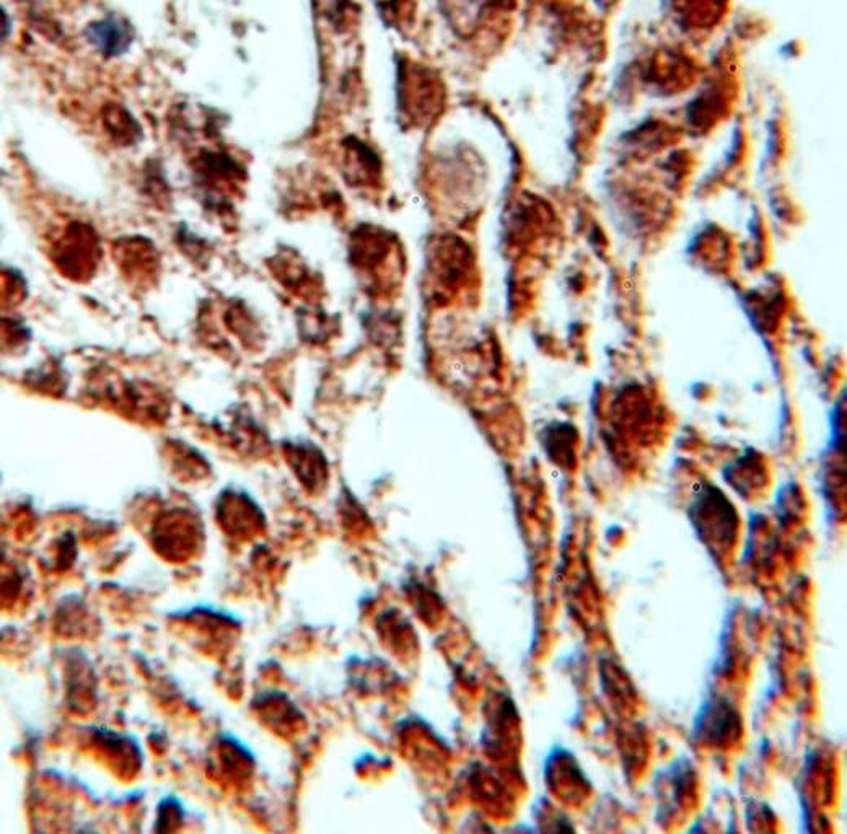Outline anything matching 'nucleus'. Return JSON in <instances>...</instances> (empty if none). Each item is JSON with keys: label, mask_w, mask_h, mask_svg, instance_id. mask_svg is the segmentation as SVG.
<instances>
[{"label": "nucleus", "mask_w": 847, "mask_h": 834, "mask_svg": "<svg viewBox=\"0 0 847 834\" xmlns=\"http://www.w3.org/2000/svg\"><path fill=\"white\" fill-rule=\"evenodd\" d=\"M183 807L180 805L175 797H167L158 805L157 826L155 832H171L177 829V823L183 820Z\"/></svg>", "instance_id": "4"}, {"label": "nucleus", "mask_w": 847, "mask_h": 834, "mask_svg": "<svg viewBox=\"0 0 847 834\" xmlns=\"http://www.w3.org/2000/svg\"><path fill=\"white\" fill-rule=\"evenodd\" d=\"M742 732L740 715L724 699H714L701 709L694 725V734L704 745L724 746Z\"/></svg>", "instance_id": "2"}, {"label": "nucleus", "mask_w": 847, "mask_h": 834, "mask_svg": "<svg viewBox=\"0 0 847 834\" xmlns=\"http://www.w3.org/2000/svg\"><path fill=\"white\" fill-rule=\"evenodd\" d=\"M90 42L107 56H116L124 53L133 43L134 33L126 20L121 16L110 15L98 20L87 29Z\"/></svg>", "instance_id": "3"}, {"label": "nucleus", "mask_w": 847, "mask_h": 834, "mask_svg": "<svg viewBox=\"0 0 847 834\" xmlns=\"http://www.w3.org/2000/svg\"><path fill=\"white\" fill-rule=\"evenodd\" d=\"M694 523L701 536H706L711 545L727 548L728 543L734 540L735 530H737V515L734 508L728 504L727 499L717 491V489H707L703 494L698 496L693 505Z\"/></svg>", "instance_id": "1"}]
</instances>
